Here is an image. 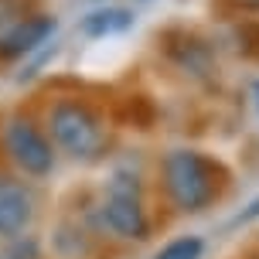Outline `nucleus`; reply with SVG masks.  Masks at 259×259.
I'll return each instance as SVG.
<instances>
[{
  "label": "nucleus",
  "mask_w": 259,
  "mask_h": 259,
  "mask_svg": "<svg viewBox=\"0 0 259 259\" xmlns=\"http://www.w3.org/2000/svg\"><path fill=\"white\" fill-rule=\"evenodd\" d=\"M0 259H24V252H14V249H7V252H0Z\"/></svg>",
  "instance_id": "nucleus-12"
},
{
  "label": "nucleus",
  "mask_w": 259,
  "mask_h": 259,
  "mask_svg": "<svg viewBox=\"0 0 259 259\" xmlns=\"http://www.w3.org/2000/svg\"><path fill=\"white\" fill-rule=\"evenodd\" d=\"M4 150H7L14 164L24 170V174H31V178H45V174H52V167H55L52 140H48L31 119L17 116L4 126Z\"/></svg>",
  "instance_id": "nucleus-4"
},
{
  "label": "nucleus",
  "mask_w": 259,
  "mask_h": 259,
  "mask_svg": "<svg viewBox=\"0 0 259 259\" xmlns=\"http://www.w3.org/2000/svg\"><path fill=\"white\" fill-rule=\"evenodd\" d=\"M116 116L126 123V126H137V130H150L157 119V109L154 103L147 99V96H126L123 103H119Z\"/></svg>",
  "instance_id": "nucleus-9"
},
{
  "label": "nucleus",
  "mask_w": 259,
  "mask_h": 259,
  "mask_svg": "<svg viewBox=\"0 0 259 259\" xmlns=\"http://www.w3.org/2000/svg\"><path fill=\"white\" fill-rule=\"evenodd\" d=\"M160 170H164V188L178 211H205L229 188L225 164L201 150H170Z\"/></svg>",
  "instance_id": "nucleus-1"
},
{
  "label": "nucleus",
  "mask_w": 259,
  "mask_h": 259,
  "mask_svg": "<svg viewBox=\"0 0 259 259\" xmlns=\"http://www.w3.org/2000/svg\"><path fill=\"white\" fill-rule=\"evenodd\" d=\"M55 34V17L48 14H31V17H17L7 34L0 38V58H21V55L34 52L38 45Z\"/></svg>",
  "instance_id": "nucleus-6"
},
{
  "label": "nucleus",
  "mask_w": 259,
  "mask_h": 259,
  "mask_svg": "<svg viewBox=\"0 0 259 259\" xmlns=\"http://www.w3.org/2000/svg\"><path fill=\"white\" fill-rule=\"evenodd\" d=\"M48 130L55 143L75 160H96L106 150V126L78 99H58L48 113Z\"/></svg>",
  "instance_id": "nucleus-2"
},
{
  "label": "nucleus",
  "mask_w": 259,
  "mask_h": 259,
  "mask_svg": "<svg viewBox=\"0 0 259 259\" xmlns=\"http://www.w3.org/2000/svg\"><path fill=\"white\" fill-rule=\"evenodd\" d=\"M201 252H205V242L198 235H181L160 249L157 259H201Z\"/></svg>",
  "instance_id": "nucleus-11"
},
{
  "label": "nucleus",
  "mask_w": 259,
  "mask_h": 259,
  "mask_svg": "<svg viewBox=\"0 0 259 259\" xmlns=\"http://www.w3.org/2000/svg\"><path fill=\"white\" fill-rule=\"evenodd\" d=\"M34 219V198L21 181L0 174V235H21Z\"/></svg>",
  "instance_id": "nucleus-5"
},
{
  "label": "nucleus",
  "mask_w": 259,
  "mask_h": 259,
  "mask_svg": "<svg viewBox=\"0 0 259 259\" xmlns=\"http://www.w3.org/2000/svg\"><path fill=\"white\" fill-rule=\"evenodd\" d=\"M164 52L170 55V62H178L191 75H208L211 72V48H208V41H201L191 31H167L164 34Z\"/></svg>",
  "instance_id": "nucleus-7"
},
{
  "label": "nucleus",
  "mask_w": 259,
  "mask_h": 259,
  "mask_svg": "<svg viewBox=\"0 0 259 259\" xmlns=\"http://www.w3.org/2000/svg\"><path fill=\"white\" fill-rule=\"evenodd\" d=\"M133 27V14L123 7H99L82 17V34L89 38H109V34H123Z\"/></svg>",
  "instance_id": "nucleus-8"
},
{
  "label": "nucleus",
  "mask_w": 259,
  "mask_h": 259,
  "mask_svg": "<svg viewBox=\"0 0 259 259\" xmlns=\"http://www.w3.org/2000/svg\"><path fill=\"white\" fill-rule=\"evenodd\" d=\"M232 38L239 45V52L246 55L249 62H259V21L256 17H246L232 27Z\"/></svg>",
  "instance_id": "nucleus-10"
},
{
  "label": "nucleus",
  "mask_w": 259,
  "mask_h": 259,
  "mask_svg": "<svg viewBox=\"0 0 259 259\" xmlns=\"http://www.w3.org/2000/svg\"><path fill=\"white\" fill-rule=\"evenodd\" d=\"M99 215H103L106 229L119 239H147L150 222H147V208H143L140 178L130 170H116L106 184Z\"/></svg>",
  "instance_id": "nucleus-3"
},
{
  "label": "nucleus",
  "mask_w": 259,
  "mask_h": 259,
  "mask_svg": "<svg viewBox=\"0 0 259 259\" xmlns=\"http://www.w3.org/2000/svg\"><path fill=\"white\" fill-rule=\"evenodd\" d=\"M256 106H259V82H256Z\"/></svg>",
  "instance_id": "nucleus-13"
}]
</instances>
